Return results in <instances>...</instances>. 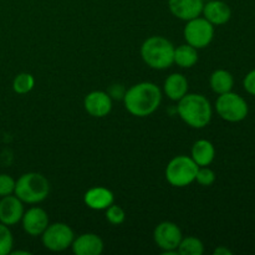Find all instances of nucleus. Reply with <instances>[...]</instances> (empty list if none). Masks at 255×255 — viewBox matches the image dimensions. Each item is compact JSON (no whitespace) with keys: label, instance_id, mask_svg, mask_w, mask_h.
Listing matches in <instances>:
<instances>
[{"label":"nucleus","instance_id":"nucleus-1","mask_svg":"<svg viewBox=\"0 0 255 255\" xmlns=\"http://www.w3.org/2000/svg\"><path fill=\"white\" fill-rule=\"evenodd\" d=\"M162 101V91L153 82H139L126 90L125 107L136 117H147L157 111Z\"/></svg>","mask_w":255,"mask_h":255},{"label":"nucleus","instance_id":"nucleus-2","mask_svg":"<svg viewBox=\"0 0 255 255\" xmlns=\"http://www.w3.org/2000/svg\"><path fill=\"white\" fill-rule=\"evenodd\" d=\"M177 112L192 128H204L211 122L213 110L209 100L201 94H187L177 105Z\"/></svg>","mask_w":255,"mask_h":255},{"label":"nucleus","instance_id":"nucleus-3","mask_svg":"<svg viewBox=\"0 0 255 255\" xmlns=\"http://www.w3.org/2000/svg\"><path fill=\"white\" fill-rule=\"evenodd\" d=\"M142 60L154 70H166L173 65L174 45L163 36H151L141 46Z\"/></svg>","mask_w":255,"mask_h":255},{"label":"nucleus","instance_id":"nucleus-4","mask_svg":"<svg viewBox=\"0 0 255 255\" xmlns=\"http://www.w3.org/2000/svg\"><path fill=\"white\" fill-rule=\"evenodd\" d=\"M50 184L45 176L37 172L24 173L15 182L14 194L27 204H37L49 196Z\"/></svg>","mask_w":255,"mask_h":255},{"label":"nucleus","instance_id":"nucleus-5","mask_svg":"<svg viewBox=\"0 0 255 255\" xmlns=\"http://www.w3.org/2000/svg\"><path fill=\"white\" fill-rule=\"evenodd\" d=\"M199 166L188 156H176L166 167V179L171 186L183 188L196 181Z\"/></svg>","mask_w":255,"mask_h":255},{"label":"nucleus","instance_id":"nucleus-6","mask_svg":"<svg viewBox=\"0 0 255 255\" xmlns=\"http://www.w3.org/2000/svg\"><path fill=\"white\" fill-rule=\"evenodd\" d=\"M216 110L222 120L231 124L244 121L249 114L248 102L233 91L219 95L216 101Z\"/></svg>","mask_w":255,"mask_h":255},{"label":"nucleus","instance_id":"nucleus-7","mask_svg":"<svg viewBox=\"0 0 255 255\" xmlns=\"http://www.w3.org/2000/svg\"><path fill=\"white\" fill-rule=\"evenodd\" d=\"M183 36L187 44L196 47L197 50L208 46L214 37V25H212L206 17H194L188 20L184 26Z\"/></svg>","mask_w":255,"mask_h":255},{"label":"nucleus","instance_id":"nucleus-8","mask_svg":"<svg viewBox=\"0 0 255 255\" xmlns=\"http://www.w3.org/2000/svg\"><path fill=\"white\" fill-rule=\"evenodd\" d=\"M75 239L74 231L66 223L49 224L41 234V242L51 252H64L70 248Z\"/></svg>","mask_w":255,"mask_h":255},{"label":"nucleus","instance_id":"nucleus-9","mask_svg":"<svg viewBox=\"0 0 255 255\" xmlns=\"http://www.w3.org/2000/svg\"><path fill=\"white\" fill-rule=\"evenodd\" d=\"M182 231L173 222H162L154 228L153 239L159 249L163 251V254H178L177 248L181 243Z\"/></svg>","mask_w":255,"mask_h":255},{"label":"nucleus","instance_id":"nucleus-10","mask_svg":"<svg viewBox=\"0 0 255 255\" xmlns=\"http://www.w3.org/2000/svg\"><path fill=\"white\" fill-rule=\"evenodd\" d=\"M21 224L25 233L31 237H41L49 226V216L40 207H31L22 214Z\"/></svg>","mask_w":255,"mask_h":255},{"label":"nucleus","instance_id":"nucleus-11","mask_svg":"<svg viewBox=\"0 0 255 255\" xmlns=\"http://www.w3.org/2000/svg\"><path fill=\"white\" fill-rule=\"evenodd\" d=\"M24 203L15 194L0 198V223L12 227L21 222L24 214Z\"/></svg>","mask_w":255,"mask_h":255},{"label":"nucleus","instance_id":"nucleus-12","mask_svg":"<svg viewBox=\"0 0 255 255\" xmlns=\"http://www.w3.org/2000/svg\"><path fill=\"white\" fill-rule=\"evenodd\" d=\"M84 107L90 116L102 119L111 112L112 99L107 92L96 90L86 95L84 100Z\"/></svg>","mask_w":255,"mask_h":255},{"label":"nucleus","instance_id":"nucleus-13","mask_svg":"<svg viewBox=\"0 0 255 255\" xmlns=\"http://www.w3.org/2000/svg\"><path fill=\"white\" fill-rule=\"evenodd\" d=\"M203 0H168V7L177 19L188 21L203 11Z\"/></svg>","mask_w":255,"mask_h":255},{"label":"nucleus","instance_id":"nucleus-14","mask_svg":"<svg viewBox=\"0 0 255 255\" xmlns=\"http://www.w3.org/2000/svg\"><path fill=\"white\" fill-rule=\"evenodd\" d=\"M71 248L76 255H100L104 252V242L97 234L85 233L74 239Z\"/></svg>","mask_w":255,"mask_h":255},{"label":"nucleus","instance_id":"nucleus-15","mask_svg":"<svg viewBox=\"0 0 255 255\" xmlns=\"http://www.w3.org/2000/svg\"><path fill=\"white\" fill-rule=\"evenodd\" d=\"M202 14L212 25L219 26V25L227 24L231 20L232 9L227 2L222 0H211L204 4Z\"/></svg>","mask_w":255,"mask_h":255},{"label":"nucleus","instance_id":"nucleus-16","mask_svg":"<svg viewBox=\"0 0 255 255\" xmlns=\"http://www.w3.org/2000/svg\"><path fill=\"white\" fill-rule=\"evenodd\" d=\"M84 202L90 209L106 211L111 204H114L115 196L106 187H94L85 193Z\"/></svg>","mask_w":255,"mask_h":255},{"label":"nucleus","instance_id":"nucleus-17","mask_svg":"<svg viewBox=\"0 0 255 255\" xmlns=\"http://www.w3.org/2000/svg\"><path fill=\"white\" fill-rule=\"evenodd\" d=\"M163 91L169 100L177 101L188 94V80L184 75L174 72L164 80Z\"/></svg>","mask_w":255,"mask_h":255},{"label":"nucleus","instance_id":"nucleus-18","mask_svg":"<svg viewBox=\"0 0 255 255\" xmlns=\"http://www.w3.org/2000/svg\"><path fill=\"white\" fill-rule=\"evenodd\" d=\"M191 157L199 167L209 166L216 158L214 144L208 139H198L192 146Z\"/></svg>","mask_w":255,"mask_h":255},{"label":"nucleus","instance_id":"nucleus-19","mask_svg":"<svg viewBox=\"0 0 255 255\" xmlns=\"http://www.w3.org/2000/svg\"><path fill=\"white\" fill-rule=\"evenodd\" d=\"M209 85H211V89L213 90L214 94H226V92L233 90L234 77L228 70L218 69L212 72L211 77H209Z\"/></svg>","mask_w":255,"mask_h":255},{"label":"nucleus","instance_id":"nucleus-20","mask_svg":"<svg viewBox=\"0 0 255 255\" xmlns=\"http://www.w3.org/2000/svg\"><path fill=\"white\" fill-rule=\"evenodd\" d=\"M198 62V50L189 44H182L174 47L173 64L182 69H191Z\"/></svg>","mask_w":255,"mask_h":255},{"label":"nucleus","instance_id":"nucleus-21","mask_svg":"<svg viewBox=\"0 0 255 255\" xmlns=\"http://www.w3.org/2000/svg\"><path fill=\"white\" fill-rule=\"evenodd\" d=\"M177 252L181 255H202L204 253V246L201 239L196 237L182 238Z\"/></svg>","mask_w":255,"mask_h":255},{"label":"nucleus","instance_id":"nucleus-22","mask_svg":"<svg viewBox=\"0 0 255 255\" xmlns=\"http://www.w3.org/2000/svg\"><path fill=\"white\" fill-rule=\"evenodd\" d=\"M35 86V79L29 72H20L12 80V90L19 95L29 94Z\"/></svg>","mask_w":255,"mask_h":255},{"label":"nucleus","instance_id":"nucleus-23","mask_svg":"<svg viewBox=\"0 0 255 255\" xmlns=\"http://www.w3.org/2000/svg\"><path fill=\"white\" fill-rule=\"evenodd\" d=\"M14 238L10 228L0 223V255H7L12 252Z\"/></svg>","mask_w":255,"mask_h":255},{"label":"nucleus","instance_id":"nucleus-24","mask_svg":"<svg viewBox=\"0 0 255 255\" xmlns=\"http://www.w3.org/2000/svg\"><path fill=\"white\" fill-rule=\"evenodd\" d=\"M106 219L109 223L112 226H120L126 219V213H125L124 208H121L117 204H111L109 208L106 209Z\"/></svg>","mask_w":255,"mask_h":255},{"label":"nucleus","instance_id":"nucleus-25","mask_svg":"<svg viewBox=\"0 0 255 255\" xmlns=\"http://www.w3.org/2000/svg\"><path fill=\"white\" fill-rule=\"evenodd\" d=\"M216 172L213 169L209 168L208 166L199 167L198 171L196 174V181L198 182V184H201L202 187H209L216 182Z\"/></svg>","mask_w":255,"mask_h":255},{"label":"nucleus","instance_id":"nucleus-26","mask_svg":"<svg viewBox=\"0 0 255 255\" xmlns=\"http://www.w3.org/2000/svg\"><path fill=\"white\" fill-rule=\"evenodd\" d=\"M15 179L6 173H0V198L14 194Z\"/></svg>","mask_w":255,"mask_h":255},{"label":"nucleus","instance_id":"nucleus-27","mask_svg":"<svg viewBox=\"0 0 255 255\" xmlns=\"http://www.w3.org/2000/svg\"><path fill=\"white\" fill-rule=\"evenodd\" d=\"M244 90L252 96H255V69L249 71L243 80Z\"/></svg>","mask_w":255,"mask_h":255},{"label":"nucleus","instance_id":"nucleus-28","mask_svg":"<svg viewBox=\"0 0 255 255\" xmlns=\"http://www.w3.org/2000/svg\"><path fill=\"white\" fill-rule=\"evenodd\" d=\"M125 92H126V90H125V87L122 86V85H112L111 87H110V90L107 91V94L111 96V99H115V100H124V96H125Z\"/></svg>","mask_w":255,"mask_h":255},{"label":"nucleus","instance_id":"nucleus-29","mask_svg":"<svg viewBox=\"0 0 255 255\" xmlns=\"http://www.w3.org/2000/svg\"><path fill=\"white\" fill-rule=\"evenodd\" d=\"M214 254L216 255H232L233 254V252L229 251V249L226 248V247H218V248L214 251Z\"/></svg>","mask_w":255,"mask_h":255},{"label":"nucleus","instance_id":"nucleus-30","mask_svg":"<svg viewBox=\"0 0 255 255\" xmlns=\"http://www.w3.org/2000/svg\"><path fill=\"white\" fill-rule=\"evenodd\" d=\"M10 254H14V255H17V254H25V255H29L30 253L29 252H21V251H16V252H11Z\"/></svg>","mask_w":255,"mask_h":255}]
</instances>
